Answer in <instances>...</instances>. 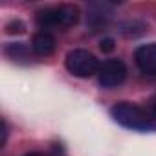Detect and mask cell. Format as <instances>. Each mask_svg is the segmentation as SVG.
<instances>
[{"instance_id": "10", "label": "cell", "mask_w": 156, "mask_h": 156, "mask_svg": "<svg viewBox=\"0 0 156 156\" xmlns=\"http://www.w3.org/2000/svg\"><path fill=\"white\" fill-rule=\"evenodd\" d=\"M26 156H44V154H41V152H30V154H26Z\"/></svg>"}, {"instance_id": "7", "label": "cell", "mask_w": 156, "mask_h": 156, "mask_svg": "<svg viewBox=\"0 0 156 156\" xmlns=\"http://www.w3.org/2000/svg\"><path fill=\"white\" fill-rule=\"evenodd\" d=\"M26 30V26L20 22V20H11L8 26H6V31L9 33V35H13V33H22Z\"/></svg>"}, {"instance_id": "1", "label": "cell", "mask_w": 156, "mask_h": 156, "mask_svg": "<svg viewBox=\"0 0 156 156\" xmlns=\"http://www.w3.org/2000/svg\"><path fill=\"white\" fill-rule=\"evenodd\" d=\"M110 114L119 125H123L127 129H132V130H152L156 127L141 107L127 103V101L116 103L110 108Z\"/></svg>"}, {"instance_id": "9", "label": "cell", "mask_w": 156, "mask_h": 156, "mask_svg": "<svg viewBox=\"0 0 156 156\" xmlns=\"http://www.w3.org/2000/svg\"><path fill=\"white\" fill-rule=\"evenodd\" d=\"M151 108H152V118L156 119V99L152 101V107H151Z\"/></svg>"}, {"instance_id": "6", "label": "cell", "mask_w": 156, "mask_h": 156, "mask_svg": "<svg viewBox=\"0 0 156 156\" xmlns=\"http://www.w3.org/2000/svg\"><path fill=\"white\" fill-rule=\"evenodd\" d=\"M31 50L33 53L41 57H48L55 51V37L48 31H39L31 39Z\"/></svg>"}, {"instance_id": "3", "label": "cell", "mask_w": 156, "mask_h": 156, "mask_svg": "<svg viewBox=\"0 0 156 156\" xmlns=\"http://www.w3.org/2000/svg\"><path fill=\"white\" fill-rule=\"evenodd\" d=\"M66 68L75 77H92L99 72V61L88 50H72L66 55Z\"/></svg>"}, {"instance_id": "2", "label": "cell", "mask_w": 156, "mask_h": 156, "mask_svg": "<svg viewBox=\"0 0 156 156\" xmlns=\"http://www.w3.org/2000/svg\"><path fill=\"white\" fill-rule=\"evenodd\" d=\"M77 20H79V9L70 4L50 8L37 15L39 26H44V28H70L77 24Z\"/></svg>"}, {"instance_id": "8", "label": "cell", "mask_w": 156, "mask_h": 156, "mask_svg": "<svg viewBox=\"0 0 156 156\" xmlns=\"http://www.w3.org/2000/svg\"><path fill=\"white\" fill-rule=\"evenodd\" d=\"M114 46H116V42H114V39H110V37L103 39V41H101V44H99V48H101V51H103V53H110V51L114 50Z\"/></svg>"}, {"instance_id": "4", "label": "cell", "mask_w": 156, "mask_h": 156, "mask_svg": "<svg viewBox=\"0 0 156 156\" xmlns=\"http://www.w3.org/2000/svg\"><path fill=\"white\" fill-rule=\"evenodd\" d=\"M98 75H99V83L105 88H112V87H118V85H121L125 81L127 66L119 59H108L99 66Z\"/></svg>"}, {"instance_id": "5", "label": "cell", "mask_w": 156, "mask_h": 156, "mask_svg": "<svg viewBox=\"0 0 156 156\" xmlns=\"http://www.w3.org/2000/svg\"><path fill=\"white\" fill-rule=\"evenodd\" d=\"M138 68L147 75H156V42L143 44L134 53Z\"/></svg>"}]
</instances>
